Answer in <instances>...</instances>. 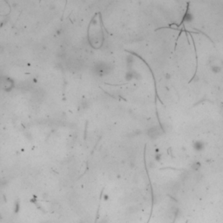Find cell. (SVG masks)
Wrapping results in <instances>:
<instances>
[{
  "label": "cell",
  "mask_w": 223,
  "mask_h": 223,
  "mask_svg": "<svg viewBox=\"0 0 223 223\" xmlns=\"http://www.w3.org/2000/svg\"><path fill=\"white\" fill-rule=\"evenodd\" d=\"M194 148H195L196 150H201V149H203V143L201 142V141H197V142H195V144H194Z\"/></svg>",
  "instance_id": "1"
}]
</instances>
